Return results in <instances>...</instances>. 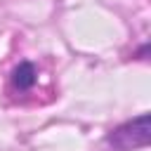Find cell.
I'll list each match as a JSON object with an SVG mask.
<instances>
[{
	"instance_id": "2",
	"label": "cell",
	"mask_w": 151,
	"mask_h": 151,
	"mask_svg": "<svg viewBox=\"0 0 151 151\" xmlns=\"http://www.w3.org/2000/svg\"><path fill=\"white\" fill-rule=\"evenodd\" d=\"M12 80H14V85H17L19 90H26V87H31V85L35 83V68H33L31 64H21V66L14 68Z\"/></svg>"
},
{
	"instance_id": "1",
	"label": "cell",
	"mask_w": 151,
	"mask_h": 151,
	"mask_svg": "<svg viewBox=\"0 0 151 151\" xmlns=\"http://www.w3.org/2000/svg\"><path fill=\"white\" fill-rule=\"evenodd\" d=\"M111 144H116L118 149L127 151V149H134V146H144L149 142V116H139L137 120L118 127L111 137H109Z\"/></svg>"
}]
</instances>
